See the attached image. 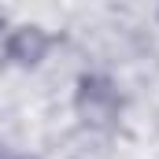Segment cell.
<instances>
[{
	"label": "cell",
	"instance_id": "obj_4",
	"mask_svg": "<svg viewBox=\"0 0 159 159\" xmlns=\"http://www.w3.org/2000/svg\"><path fill=\"white\" fill-rule=\"evenodd\" d=\"M19 159H37V156H19Z\"/></svg>",
	"mask_w": 159,
	"mask_h": 159
},
{
	"label": "cell",
	"instance_id": "obj_1",
	"mask_svg": "<svg viewBox=\"0 0 159 159\" xmlns=\"http://www.w3.org/2000/svg\"><path fill=\"white\" fill-rule=\"evenodd\" d=\"M74 104H78V115L85 119L89 129L107 133V129L115 126V119H119L122 96H119V89H115L107 78H100V74H85V78L78 81V96H74Z\"/></svg>",
	"mask_w": 159,
	"mask_h": 159
},
{
	"label": "cell",
	"instance_id": "obj_5",
	"mask_svg": "<svg viewBox=\"0 0 159 159\" xmlns=\"http://www.w3.org/2000/svg\"><path fill=\"white\" fill-rule=\"evenodd\" d=\"M0 156H4V152H0Z\"/></svg>",
	"mask_w": 159,
	"mask_h": 159
},
{
	"label": "cell",
	"instance_id": "obj_3",
	"mask_svg": "<svg viewBox=\"0 0 159 159\" xmlns=\"http://www.w3.org/2000/svg\"><path fill=\"white\" fill-rule=\"evenodd\" d=\"M4 56H7V26L0 19V63H4Z\"/></svg>",
	"mask_w": 159,
	"mask_h": 159
},
{
	"label": "cell",
	"instance_id": "obj_2",
	"mask_svg": "<svg viewBox=\"0 0 159 159\" xmlns=\"http://www.w3.org/2000/svg\"><path fill=\"white\" fill-rule=\"evenodd\" d=\"M44 52H48V37H44L41 26H19V30L7 37V56H11L15 63H22V67L41 63Z\"/></svg>",
	"mask_w": 159,
	"mask_h": 159
}]
</instances>
